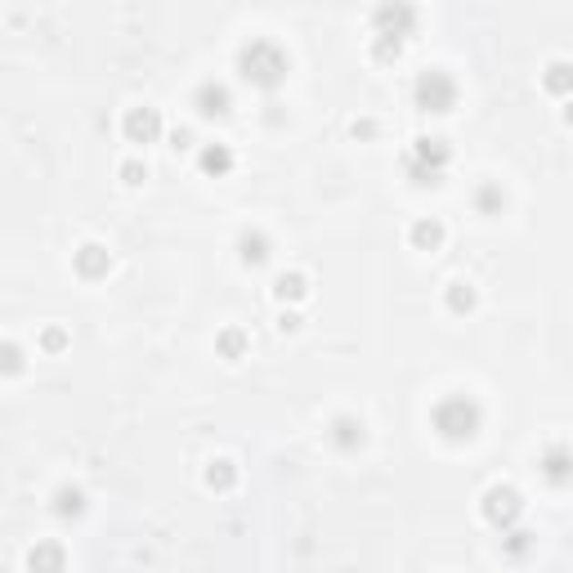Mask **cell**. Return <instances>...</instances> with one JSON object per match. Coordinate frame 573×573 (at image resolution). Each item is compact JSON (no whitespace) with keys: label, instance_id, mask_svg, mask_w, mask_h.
Returning a JSON list of instances; mask_svg holds the SVG:
<instances>
[{"label":"cell","instance_id":"obj_1","mask_svg":"<svg viewBox=\"0 0 573 573\" xmlns=\"http://www.w3.org/2000/svg\"><path fill=\"white\" fill-rule=\"evenodd\" d=\"M238 72H242L247 86H256V90H264V95H273V90L287 86L292 54L282 50L278 41H269V36H251V41L238 50Z\"/></svg>","mask_w":573,"mask_h":573},{"label":"cell","instance_id":"obj_2","mask_svg":"<svg viewBox=\"0 0 573 573\" xmlns=\"http://www.w3.org/2000/svg\"><path fill=\"white\" fill-rule=\"evenodd\" d=\"M430 425H435V435L448 439V444H470V439L484 430V404H479L475 394H466V390L444 394V399L430 408Z\"/></svg>","mask_w":573,"mask_h":573},{"label":"cell","instance_id":"obj_3","mask_svg":"<svg viewBox=\"0 0 573 573\" xmlns=\"http://www.w3.org/2000/svg\"><path fill=\"white\" fill-rule=\"evenodd\" d=\"M453 166V144L444 135H417L413 148L404 153V170L408 179L425 189V184H444V170Z\"/></svg>","mask_w":573,"mask_h":573},{"label":"cell","instance_id":"obj_4","mask_svg":"<svg viewBox=\"0 0 573 573\" xmlns=\"http://www.w3.org/2000/svg\"><path fill=\"white\" fill-rule=\"evenodd\" d=\"M462 99V86L453 81V72L444 67H421L417 81H413V104L417 112H430V117H448Z\"/></svg>","mask_w":573,"mask_h":573},{"label":"cell","instance_id":"obj_5","mask_svg":"<svg viewBox=\"0 0 573 573\" xmlns=\"http://www.w3.org/2000/svg\"><path fill=\"white\" fill-rule=\"evenodd\" d=\"M479 516L493 524L497 533H506V528H516L524 516V493L516 484H488L484 488V497H479Z\"/></svg>","mask_w":573,"mask_h":573},{"label":"cell","instance_id":"obj_6","mask_svg":"<svg viewBox=\"0 0 573 573\" xmlns=\"http://www.w3.org/2000/svg\"><path fill=\"white\" fill-rule=\"evenodd\" d=\"M417 23H421V9L413 5H381L376 14H372V36H381V41H413L417 36Z\"/></svg>","mask_w":573,"mask_h":573},{"label":"cell","instance_id":"obj_7","mask_svg":"<svg viewBox=\"0 0 573 573\" xmlns=\"http://www.w3.org/2000/svg\"><path fill=\"white\" fill-rule=\"evenodd\" d=\"M161 112L148 104H139V107H126V117H121V135L130 139V144H157L161 139Z\"/></svg>","mask_w":573,"mask_h":573},{"label":"cell","instance_id":"obj_8","mask_svg":"<svg viewBox=\"0 0 573 573\" xmlns=\"http://www.w3.org/2000/svg\"><path fill=\"white\" fill-rule=\"evenodd\" d=\"M537 475L551 484V488H569L573 484V448L569 444H547L537 453Z\"/></svg>","mask_w":573,"mask_h":573},{"label":"cell","instance_id":"obj_9","mask_svg":"<svg viewBox=\"0 0 573 573\" xmlns=\"http://www.w3.org/2000/svg\"><path fill=\"white\" fill-rule=\"evenodd\" d=\"M327 439H332L336 453H359L367 444V421L354 417V413H341V417H332V425H327Z\"/></svg>","mask_w":573,"mask_h":573},{"label":"cell","instance_id":"obj_10","mask_svg":"<svg viewBox=\"0 0 573 573\" xmlns=\"http://www.w3.org/2000/svg\"><path fill=\"white\" fill-rule=\"evenodd\" d=\"M193 107H198V117L220 121V117L233 112V90H229L224 81H202V86L193 90Z\"/></svg>","mask_w":573,"mask_h":573},{"label":"cell","instance_id":"obj_11","mask_svg":"<svg viewBox=\"0 0 573 573\" xmlns=\"http://www.w3.org/2000/svg\"><path fill=\"white\" fill-rule=\"evenodd\" d=\"M72 269H77V278H86V282L107 278V273H112V251H107L104 242H86V247H77Z\"/></svg>","mask_w":573,"mask_h":573},{"label":"cell","instance_id":"obj_12","mask_svg":"<svg viewBox=\"0 0 573 573\" xmlns=\"http://www.w3.org/2000/svg\"><path fill=\"white\" fill-rule=\"evenodd\" d=\"M269 256H273V238H269L264 229H242V233H238V261L247 264V269L269 264Z\"/></svg>","mask_w":573,"mask_h":573},{"label":"cell","instance_id":"obj_13","mask_svg":"<svg viewBox=\"0 0 573 573\" xmlns=\"http://www.w3.org/2000/svg\"><path fill=\"white\" fill-rule=\"evenodd\" d=\"M63 569H67V551H63V542L41 537V542L27 551V573H63Z\"/></svg>","mask_w":573,"mask_h":573},{"label":"cell","instance_id":"obj_14","mask_svg":"<svg viewBox=\"0 0 573 573\" xmlns=\"http://www.w3.org/2000/svg\"><path fill=\"white\" fill-rule=\"evenodd\" d=\"M86 506H90V502H86V488H81V484H58V488H54L50 511L58 520H81Z\"/></svg>","mask_w":573,"mask_h":573},{"label":"cell","instance_id":"obj_15","mask_svg":"<svg viewBox=\"0 0 573 573\" xmlns=\"http://www.w3.org/2000/svg\"><path fill=\"white\" fill-rule=\"evenodd\" d=\"M542 90L556 99H573V63L569 58H551L542 67Z\"/></svg>","mask_w":573,"mask_h":573},{"label":"cell","instance_id":"obj_16","mask_svg":"<svg viewBox=\"0 0 573 573\" xmlns=\"http://www.w3.org/2000/svg\"><path fill=\"white\" fill-rule=\"evenodd\" d=\"M408 238H413V247H417V251H439V247H444V238H448V229H444L435 215H425V220H417V224L408 229Z\"/></svg>","mask_w":573,"mask_h":573},{"label":"cell","instance_id":"obj_17","mask_svg":"<svg viewBox=\"0 0 573 573\" xmlns=\"http://www.w3.org/2000/svg\"><path fill=\"white\" fill-rule=\"evenodd\" d=\"M198 166H202V175H210V179H224V175L233 170V148H229V144H207V148L198 153Z\"/></svg>","mask_w":573,"mask_h":573},{"label":"cell","instance_id":"obj_18","mask_svg":"<svg viewBox=\"0 0 573 573\" xmlns=\"http://www.w3.org/2000/svg\"><path fill=\"white\" fill-rule=\"evenodd\" d=\"M273 296H278L282 305H296V301H305V296H310V278H305L301 269L278 273V278H273Z\"/></svg>","mask_w":573,"mask_h":573},{"label":"cell","instance_id":"obj_19","mask_svg":"<svg viewBox=\"0 0 573 573\" xmlns=\"http://www.w3.org/2000/svg\"><path fill=\"white\" fill-rule=\"evenodd\" d=\"M247 345H251V336H247L242 327H224V332L215 336V350H220V359H229V363H238V359L247 354Z\"/></svg>","mask_w":573,"mask_h":573},{"label":"cell","instance_id":"obj_20","mask_svg":"<svg viewBox=\"0 0 573 573\" xmlns=\"http://www.w3.org/2000/svg\"><path fill=\"white\" fill-rule=\"evenodd\" d=\"M475 210H479V215H488V220H493V215H502V210H506V189H502V184H493V179H488V184H479V189H475Z\"/></svg>","mask_w":573,"mask_h":573},{"label":"cell","instance_id":"obj_21","mask_svg":"<svg viewBox=\"0 0 573 573\" xmlns=\"http://www.w3.org/2000/svg\"><path fill=\"white\" fill-rule=\"evenodd\" d=\"M207 488H215V493H229V488H238V462H229V457H215V462H207Z\"/></svg>","mask_w":573,"mask_h":573},{"label":"cell","instance_id":"obj_22","mask_svg":"<svg viewBox=\"0 0 573 573\" xmlns=\"http://www.w3.org/2000/svg\"><path fill=\"white\" fill-rule=\"evenodd\" d=\"M444 305H448V313H475L479 296H475L470 282H448V287H444Z\"/></svg>","mask_w":573,"mask_h":573},{"label":"cell","instance_id":"obj_23","mask_svg":"<svg viewBox=\"0 0 573 573\" xmlns=\"http://www.w3.org/2000/svg\"><path fill=\"white\" fill-rule=\"evenodd\" d=\"M533 542H537V533H528V528H520V524L502 533V551H506L511 560H524V556L533 551Z\"/></svg>","mask_w":573,"mask_h":573},{"label":"cell","instance_id":"obj_24","mask_svg":"<svg viewBox=\"0 0 573 573\" xmlns=\"http://www.w3.org/2000/svg\"><path fill=\"white\" fill-rule=\"evenodd\" d=\"M148 179V161H139V157H130V161H121V184H130V189H139Z\"/></svg>","mask_w":573,"mask_h":573},{"label":"cell","instance_id":"obj_25","mask_svg":"<svg viewBox=\"0 0 573 573\" xmlns=\"http://www.w3.org/2000/svg\"><path fill=\"white\" fill-rule=\"evenodd\" d=\"M399 54H404V41H381V36H372V58H376V63H399Z\"/></svg>","mask_w":573,"mask_h":573},{"label":"cell","instance_id":"obj_26","mask_svg":"<svg viewBox=\"0 0 573 573\" xmlns=\"http://www.w3.org/2000/svg\"><path fill=\"white\" fill-rule=\"evenodd\" d=\"M41 350H50V354L67 350V332H63V327H46V332H41Z\"/></svg>","mask_w":573,"mask_h":573},{"label":"cell","instance_id":"obj_27","mask_svg":"<svg viewBox=\"0 0 573 573\" xmlns=\"http://www.w3.org/2000/svg\"><path fill=\"white\" fill-rule=\"evenodd\" d=\"M0 354H5V376H18V372H23V350H18L14 341H5Z\"/></svg>","mask_w":573,"mask_h":573},{"label":"cell","instance_id":"obj_28","mask_svg":"<svg viewBox=\"0 0 573 573\" xmlns=\"http://www.w3.org/2000/svg\"><path fill=\"white\" fill-rule=\"evenodd\" d=\"M301 327H305V318H301L296 310H282V313H278V332H301Z\"/></svg>","mask_w":573,"mask_h":573},{"label":"cell","instance_id":"obj_29","mask_svg":"<svg viewBox=\"0 0 573 573\" xmlns=\"http://www.w3.org/2000/svg\"><path fill=\"white\" fill-rule=\"evenodd\" d=\"M350 135H354V139H376V121H354V126H350Z\"/></svg>","mask_w":573,"mask_h":573},{"label":"cell","instance_id":"obj_30","mask_svg":"<svg viewBox=\"0 0 573 573\" xmlns=\"http://www.w3.org/2000/svg\"><path fill=\"white\" fill-rule=\"evenodd\" d=\"M170 148H175V153L193 148V130H175V135H170Z\"/></svg>","mask_w":573,"mask_h":573},{"label":"cell","instance_id":"obj_31","mask_svg":"<svg viewBox=\"0 0 573 573\" xmlns=\"http://www.w3.org/2000/svg\"><path fill=\"white\" fill-rule=\"evenodd\" d=\"M560 117H565V126H573V99L565 104V112H560Z\"/></svg>","mask_w":573,"mask_h":573}]
</instances>
